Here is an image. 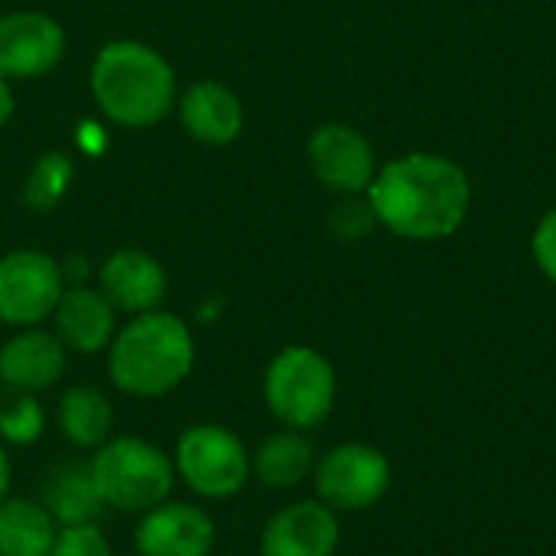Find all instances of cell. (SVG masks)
<instances>
[{
	"label": "cell",
	"mask_w": 556,
	"mask_h": 556,
	"mask_svg": "<svg viewBox=\"0 0 556 556\" xmlns=\"http://www.w3.org/2000/svg\"><path fill=\"white\" fill-rule=\"evenodd\" d=\"M375 222L378 218H375L368 202H342L336 208V215H332V228H336L339 238H362V235L371 231Z\"/></svg>",
	"instance_id": "cb8c5ba5"
},
{
	"label": "cell",
	"mask_w": 556,
	"mask_h": 556,
	"mask_svg": "<svg viewBox=\"0 0 556 556\" xmlns=\"http://www.w3.org/2000/svg\"><path fill=\"white\" fill-rule=\"evenodd\" d=\"M88 88L104 121L147 130L176 111L179 81L169 59L140 39L104 42L88 68Z\"/></svg>",
	"instance_id": "3957f363"
},
{
	"label": "cell",
	"mask_w": 556,
	"mask_h": 556,
	"mask_svg": "<svg viewBox=\"0 0 556 556\" xmlns=\"http://www.w3.org/2000/svg\"><path fill=\"white\" fill-rule=\"evenodd\" d=\"M472 189L466 173L437 153H410L375 173L368 205L375 218L410 241H440L466 222Z\"/></svg>",
	"instance_id": "6da1fadb"
},
{
	"label": "cell",
	"mask_w": 556,
	"mask_h": 556,
	"mask_svg": "<svg viewBox=\"0 0 556 556\" xmlns=\"http://www.w3.org/2000/svg\"><path fill=\"white\" fill-rule=\"evenodd\" d=\"M68 349L59 342V336L49 326H29V329H10V336L0 342V381L3 391L20 394H46L62 384L68 375Z\"/></svg>",
	"instance_id": "7c38bea8"
},
{
	"label": "cell",
	"mask_w": 556,
	"mask_h": 556,
	"mask_svg": "<svg viewBox=\"0 0 556 556\" xmlns=\"http://www.w3.org/2000/svg\"><path fill=\"white\" fill-rule=\"evenodd\" d=\"M49 556H114V544L104 534L101 521L59 528Z\"/></svg>",
	"instance_id": "603a6c76"
},
{
	"label": "cell",
	"mask_w": 556,
	"mask_h": 556,
	"mask_svg": "<svg viewBox=\"0 0 556 556\" xmlns=\"http://www.w3.org/2000/svg\"><path fill=\"white\" fill-rule=\"evenodd\" d=\"M130 541L137 556H215L218 521L205 502L173 495L137 515Z\"/></svg>",
	"instance_id": "9c48e42d"
},
{
	"label": "cell",
	"mask_w": 556,
	"mask_h": 556,
	"mask_svg": "<svg viewBox=\"0 0 556 556\" xmlns=\"http://www.w3.org/2000/svg\"><path fill=\"white\" fill-rule=\"evenodd\" d=\"M13 495V456L10 450L0 443V505Z\"/></svg>",
	"instance_id": "484cf974"
},
{
	"label": "cell",
	"mask_w": 556,
	"mask_h": 556,
	"mask_svg": "<svg viewBox=\"0 0 556 556\" xmlns=\"http://www.w3.org/2000/svg\"><path fill=\"white\" fill-rule=\"evenodd\" d=\"M52 427L75 453H94L117 433V410L104 388L68 384L52 407Z\"/></svg>",
	"instance_id": "e0dca14e"
},
{
	"label": "cell",
	"mask_w": 556,
	"mask_h": 556,
	"mask_svg": "<svg viewBox=\"0 0 556 556\" xmlns=\"http://www.w3.org/2000/svg\"><path fill=\"white\" fill-rule=\"evenodd\" d=\"M339 544V515L313 495L287 502L264 521L257 534V556H336Z\"/></svg>",
	"instance_id": "8fae6325"
},
{
	"label": "cell",
	"mask_w": 556,
	"mask_h": 556,
	"mask_svg": "<svg viewBox=\"0 0 556 556\" xmlns=\"http://www.w3.org/2000/svg\"><path fill=\"white\" fill-rule=\"evenodd\" d=\"M169 456L176 482L195 502H231L251 485V446L228 424L195 420L182 427Z\"/></svg>",
	"instance_id": "8992f818"
},
{
	"label": "cell",
	"mask_w": 556,
	"mask_h": 556,
	"mask_svg": "<svg viewBox=\"0 0 556 556\" xmlns=\"http://www.w3.org/2000/svg\"><path fill=\"white\" fill-rule=\"evenodd\" d=\"M0 394H3V381H0Z\"/></svg>",
	"instance_id": "83f0119b"
},
{
	"label": "cell",
	"mask_w": 556,
	"mask_h": 556,
	"mask_svg": "<svg viewBox=\"0 0 556 556\" xmlns=\"http://www.w3.org/2000/svg\"><path fill=\"white\" fill-rule=\"evenodd\" d=\"M534 261L556 283V208L547 212L534 231Z\"/></svg>",
	"instance_id": "d4e9b609"
},
{
	"label": "cell",
	"mask_w": 556,
	"mask_h": 556,
	"mask_svg": "<svg viewBox=\"0 0 556 556\" xmlns=\"http://www.w3.org/2000/svg\"><path fill=\"white\" fill-rule=\"evenodd\" d=\"M65 26L42 10H13L0 16V75L7 81H33L59 68L65 59Z\"/></svg>",
	"instance_id": "30bf717a"
},
{
	"label": "cell",
	"mask_w": 556,
	"mask_h": 556,
	"mask_svg": "<svg viewBox=\"0 0 556 556\" xmlns=\"http://www.w3.org/2000/svg\"><path fill=\"white\" fill-rule=\"evenodd\" d=\"M49 329L59 336V342L68 349V355L94 358L104 355L121 329V313L111 306V300L94 283H75L65 287Z\"/></svg>",
	"instance_id": "9a60e30c"
},
{
	"label": "cell",
	"mask_w": 556,
	"mask_h": 556,
	"mask_svg": "<svg viewBox=\"0 0 556 556\" xmlns=\"http://www.w3.org/2000/svg\"><path fill=\"white\" fill-rule=\"evenodd\" d=\"M72 179H75V160H72V153H65V150H46V153L36 156V163L23 176L20 202L29 212H36V215H49L68 195Z\"/></svg>",
	"instance_id": "44dd1931"
},
{
	"label": "cell",
	"mask_w": 556,
	"mask_h": 556,
	"mask_svg": "<svg viewBox=\"0 0 556 556\" xmlns=\"http://www.w3.org/2000/svg\"><path fill=\"white\" fill-rule=\"evenodd\" d=\"M195 362L199 345L192 326L163 306L127 316L104 352L111 388L130 401L169 397L192 378Z\"/></svg>",
	"instance_id": "7a4b0ae2"
},
{
	"label": "cell",
	"mask_w": 556,
	"mask_h": 556,
	"mask_svg": "<svg viewBox=\"0 0 556 556\" xmlns=\"http://www.w3.org/2000/svg\"><path fill=\"white\" fill-rule=\"evenodd\" d=\"M55 534L59 525L39 498L10 495L0 505V556H49Z\"/></svg>",
	"instance_id": "ffe728a7"
},
{
	"label": "cell",
	"mask_w": 556,
	"mask_h": 556,
	"mask_svg": "<svg viewBox=\"0 0 556 556\" xmlns=\"http://www.w3.org/2000/svg\"><path fill=\"white\" fill-rule=\"evenodd\" d=\"M306 156L313 176L332 192L358 195L368 192L375 179V150L365 140V134H358L349 124L316 127L306 143Z\"/></svg>",
	"instance_id": "5bb4252c"
},
{
	"label": "cell",
	"mask_w": 556,
	"mask_h": 556,
	"mask_svg": "<svg viewBox=\"0 0 556 556\" xmlns=\"http://www.w3.org/2000/svg\"><path fill=\"white\" fill-rule=\"evenodd\" d=\"M62 293V261L49 251L13 248L0 257V326H49Z\"/></svg>",
	"instance_id": "ba28073f"
},
{
	"label": "cell",
	"mask_w": 556,
	"mask_h": 556,
	"mask_svg": "<svg viewBox=\"0 0 556 556\" xmlns=\"http://www.w3.org/2000/svg\"><path fill=\"white\" fill-rule=\"evenodd\" d=\"M52 414L39 394L3 391L0 394V443L7 450H33L46 440Z\"/></svg>",
	"instance_id": "7402d4cb"
},
{
	"label": "cell",
	"mask_w": 556,
	"mask_h": 556,
	"mask_svg": "<svg viewBox=\"0 0 556 556\" xmlns=\"http://www.w3.org/2000/svg\"><path fill=\"white\" fill-rule=\"evenodd\" d=\"M176 114L182 130L205 147H228L244 130V104L218 78L189 81L176 98Z\"/></svg>",
	"instance_id": "2e32d148"
},
{
	"label": "cell",
	"mask_w": 556,
	"mask_h": 556,
	"mask_svg": "<svg viewBox=\"0 0 556 556\" xmlns=\"http://www.w3.org/2000/svg\"><path fill=\"white\" fill-rule=\"evenodd\" d=\"M104 511L143 515L176 495V469L166 446L140 433H114L85 456Z\"/></svg>",
	"instance_id": "277c9868"
},
{
	"label": "cell",
	"mask_w": 556,
	"mask_h": 556,
	"mask_svg": "<svg viewBox=\"0 0 556 556\" xmlns=\"http://www.w3.org/2000/svg\"><path fill=\"white\" fill-rule=\"evenodd\" d=\"M309 482L316 498L336 515H358L375 508L391 492L394 469L384 450L362 440H345L319 453Z\"/></svg>",
	"instance_id": "52a82bcc"
},
{
	"label": "cell",
	"mask_w": 556,
	"mask_h": 556,
	"mask_svg": "<svg viewBox=\"0 0 556 556\" xmlns=\"http://www.w3.org/2000/svg\"><path fill=\"white\" fill-rule=\"evenodd\" d=\"M319 450L309 433L277 427L251 446V482L270 492H293L313 479Z\"/></svg>",
	"instance_id": "ac0fdd59"
},
{
	"label": "cell",
	"mask_w": 556,
	"mask_h": 556,
	"mask_svg": "<svg viewBox=\"0 0 556 556\" xmlns=\"http://www.w3.org/2000/svg\"><path fill=\"white\" fill-rule=\"evenodd\" d=\"M36 498L46 505V511L55 518L59 528L91 525V521H101V515H104V505L94 492V482H91L85 459L81 463H59L42 479V489Z\"/></svg>",
	"instance_id": "d6986e66"
},
{
	"label": "cell",
	"mask_w": 556,
	"mask_h": 556,
	"mask_svg": "<svg viewBox=\"0 0 556 556\" xmlns=\"http://www.w3.org/2000/svg\"><path fill=\"white\" fill-rule=\"evenodd\" d=\"M94 287L111 300L121 316H140L163 306L169 293V277L150 251L117 248L98 264Z\"/></svg>",
	"instance_id": "4fadbf2b"
},
{
	"label": "cell",
	"mask_w": 556,
	"mask_h": 556,
	"mask_svg": "<svg viewBox=\"0 0 556 556\" xmlns=\"http://www.w3.org/2000/svg\"><path fill=\"white\" fill-rule=\"evenodd\" d=\"M261 397L277 427L313 433L336 410V365L313 345H287L267 362Z\"/></svg>",
	"instance_id": "5b68a950"
},
{
	"label": "cell",
	"mask_w": 556,
	"mask_h": 556,
	"mask_svg": "<svg viewBox=\"0 0 556 556\" xmlns=\"http://www.w3.org/2000/svg\"><path fill=\"white\" fill-rule=\"evenodd\" d=\"M13 108H16V98H13V81H7V78L0 75V130L10 124V117H13Z\"/></svg>",
	"instance_id": "4316f807"
}]
</instances>
